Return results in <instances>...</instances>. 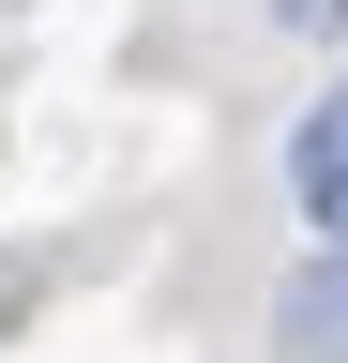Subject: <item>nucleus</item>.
I'll use <instances>...</instances> for the list:
<instances>
[{
  "label": "nucleus",
  "instance_id": "f257e3e1",
  "mask_svg": "<svg viewBox=\"0 0 348 363\" xmlns=\"http://www.w3.org/2000/svg\"><path fill=\"white\" fill-rule=\"evenodd\" d=\"M288 197H303V227H318V242L348 257V76H333L318 106L288 121Z\"/></svg>",
  "mask_w": 348,
  "mask_h": 363
},
{
  "label": "nucleus",
  "instance_id": "7ed1b4c3",
  "mask_svg": "<svg viewBox=\"0 0 348 363\" xmlns=\"http://www.w3.org/2000/svg\"><path fill=\"white\" fill-rule=\"evenodd\" d=\"M273 16H288L303 45H333V30H348V0H273Z\"/></svg>",
  "mask_w": 348,
  "mask_h": 363
},
{
  "label": "nucleus",
  "instance_id": "f03ea898",
  "mask_svg": "<svg viewBox=\"0 0 348 363\" xmlns=\"http://www.w3.org/2000/svg\"><path fill=\"white\" fill-rule=\"evenodd\" d=\"M273 333H288V363H348V257H318V272H288Z\"/></svg>",
  "mask_w": 348,
  "mask_h": 363
}]
</instances>
